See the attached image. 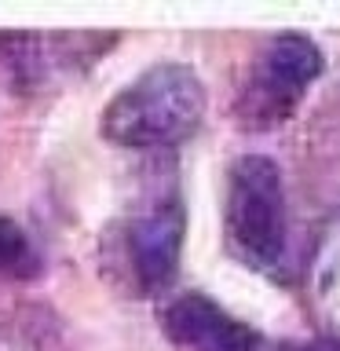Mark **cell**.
<instances>
[{"label":"cell","mask_w":340,"mask_h":351,"mask_svg":"<svg viewBox=\"0 0 340 351\" xmlns=\"http://www.w3.org/2000/svg\"><path fill=\"white\" fill-rule=\"evenodd\" d=\"M205 117V88L183 62H158L106 103L103 136L117 147L147 150L183 143Z\"/></svg>","instance_id":"6da1fadb"},{"label":"cell","mask_w":340,"mask_h":351,"mask_svg":"<svg viewBox=\"0 0 340 351\" xmlns=\"http://www.w3.org/2000/svg\"><path fill=\"white\" fill-rule=\"evenodd\" d=\"M223 227L230 252L256 271H274L285 256V194L271 158L249 154L230 165Z\"/></svg>","instance_id":"7a4b0ae2"},{"label":"cell","mask_w":340,"mask_h":351,"mask_svg":"<svg viewBox=\"0 0 340 351\" xmlns=\"http://www.w3.org/2000/svg\"><path fill=\"white\" fill-rule=\"evenodd\" d=\"M322 73V51L300 33H282L274 37L263 55L256 59V70L245 81L238 114L249 128H274L293 110L300 106L307 84Z\"/></svg>","instance_id":"3957f363"},{"label":"cell","mask_w":340,"mask_h":351,"mask_svg":"<svg viewBox=\"0 0 340 351\" xmlns=\"http://www.w3.org/2000/svg\"><path fill=\"white\" fill-rule=\"evenodd\" d=\"M125 263L143 293H165L180 267L183 249V208L175 197L154 202L125 227Z\"/></svg>","instance_id":"277c9868"},{"label":"cell","mask_w":340,"mask_h":351,"mask_svg":"<svg viewBox=\"0 0 340 351\" xmlns=\"http://www.w3.org/2000/svg\"><path fill=\"white\" fill-rule=\"evenodd\" d=\"M165 329L175 344L191 351H263L260 337L249 326L234 322L223 307L202 293L175 296L165 311Z\"/></svg>","instance_id":"5b68a950"},{"label":"cell","mask_w":340,"mask_h":351,"mask_svg":"<svg viewBox=\"0 0 340 351\" xmlns=\"http://www.w3.org/2000/svg\"><path fill=\"white\" fill-rule=\"evenodd\" d=\"M311 300L329 337L340 344V216L322 230L311 256Z\"/></svg>","instance_id":"8992f818"},{"label":"cell","mask_w":340,"mask_h":351,"mask_svg":"<svg viewBox=\"0 0 340 351\" xmlns=\"http://www.w3.org/2000/svg\"><path fill=\"white\" fill-rule=\"evenodd\" d=\"M37 267L40 260L33 252L29 238L22 234V227L0 216V274L4 278H29V274H37Z\"/></svg>","instance_id":"52a82bcc"},{"label":"cell","mask_w":340,"mask_h":351,"mask_svg":"<svg viewBox=\"0 0 340 351\" xmlns=\"http://www.w3.org/2000/svg\"><path fill=\"white\" fill-rule=\"evenodd\" d=\"M0 351H8V348H0Z\"/></svg>","instance_id":"ba28073f"}]
</instances>
